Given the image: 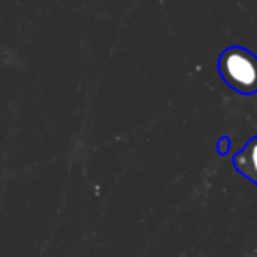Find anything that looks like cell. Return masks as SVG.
Instances as JSON below:
<instances>
[{
	"mask_svg": "<svg viewBox=\"0 0 257 257\" xmlns=\"http://www.w3.org/2000/svg\"><path fill=\"white\" fill-rule=\"evenodd\" d=\"M218 72L225 85L250 95L257 92V57L241 46L225 48L218 57Z\"/></svg>",
	"mask_w": 257,
	"mask_h": 257,
	"instance_id": "cell-1",
	"label": "cell"
},
{
	"mask_svg": "<svg viewBox=\"0 0 257 257\" xmlns=\"http://www.w3.org/2000/svg\"><path fill=\"white\" fill-rule=\"evenodd\" d=\"M232 164L239 175L257 185V136L252 138L238 154H234Z\"/></svg>",
	"mask_w": 257,
	"mask_h": 257,
	"instance_id": "cell-2",
	"label": "cell"
},
{
	"mask_svg": "<svg viewBox=\"0 0 257 257\" xmlns=\"http://www.w3.org/2000/svg\"><path fill=\"white\" fill-rule=\"evenodd\" d=\"M227 138H222L220 140V145H218V152H220V154H227V147H229V143H227Z\"/></svg>",
	"mask_w": 257,
	"mask_h": 257,
	"instance_id": "cell-3",
	"label": "cell"
}]
</instances>
